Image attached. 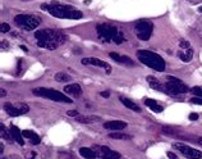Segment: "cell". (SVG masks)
Instances as JSON below:
<instances>
[{"mask_svg": "<svg viewBox=\"0 0 202 159\" xmlns=\"http://www.w3.org/2000/svg\"><path fill=\"white\" fill-rule=\"evenodd\" d=\"M164 87H165L166 94H170V95L187 94L189 91L188 86L174 76H166V82L164 85Z\"/></svg>", "mask_w": 202, "mask_h": 159, "instance_id": "6", "label": "cell"}, {"mask_svg": "<svg viewBox=\"0 0 202 159\" xmlns=\"http://www.w3.org/2000/svg\"><path fill=\"white\" fill-rule=\"evenodd\" d=\"M4 110L7 112L8 115L10 117H18V115H22L28 113L30 108H28L27 104H12V103H5L4 104Z\"/></svg>", "mask_w": 202, "mask_h": 159, "instance_id": "9", "label": "cell"}, {"mask_svg": "<svg viewBox=\"0 0 202 159\" xmlns=\"http://www.w3.org/2000/svg\"><path fill=\"white\" fill-rule=\"evenodd\" d=\"M198 141H199V144L202 145V137H199V140H198Z\"/></svg>", "mask_w": 202, "mask_h": 159, "instance_id": "40", "label": "cell"}, {"mask_svg": "<svg viewBox=\"0 0 202 159\" xmlns=\"http://www.w3.org/2000/svg\"><path fill=\"white\" fill-rule=\"evenodd\" d=\"M76 121L79 123H93V122H97V121H100L99 117H96V115H77L76 117Z\"/></svg>", "mask_w": 202, "mask_h": 159, "instance_id": "19", "label": "cell"}, {"mask_svg": "<svg viewBox=\"0 0 202 159\" xmlns=\"http://www.w3.org/2000/svg\"><path fill=\"white\" fill-rule=\"evenodd\" d=\"M41 9L49 12L51 15L61 19H81L83 17V13L78 9H74L72 5H63L59 3H53V4H42Z\"/></svg>", "mask_w": 202, "mask_h": 159, "instance_id": "2", "label": "cell"}, {"mask_svg": "<svg viewBox=\"0 0 202 159\" xmlns=\"http://www.w3.org/2000/svg\"><path fill=\"white\" fill-rule=\"evenodd\" d=\"M109 55H110V58H111V59H114L115 62H118V63H120V58H122V55H119V54H118V53H114V51H113V53H110Z\"/></svg>", "mask_w": 202, "mask_h": 159, "instance_id": "29", "label": "cell"}, {"mask_svg": "<svg viewBox=\"0 0 202 159\" xmlns=\"http://www.w3.org/2000/svg\"><path fill=\"white\" fill-rule=\"evenodd\" d=\"M178 58L180 59L182 62H184V63H188V62H191V60H192V59L189 58V56L187 55V54L184 53V51H182V50H179V51H178Z\"/></svg>", "mask_w": 202, "mask_h": 159, "instance_id": "24", "label": "cell"}, {"mask_svg": "<svg viewBox=\"0 0 202 159\" xmlns=\"http://www.w3.org/2000/svg\"><path fill=\"white\" fill-rule=\"evenodd\" d=\"M146 80H147V83L150 85L151 89L157 90V91H164V92H165V87H164V85L161 83V82L159 81L156 77H153V76H147V77H146Z\"/></svg>", "mask_w": 202, "mask_h": 159, "instance_id": "14", "label": "cell"}, {"mask_svg": "<svg viewBox=\"0 0 202 159\" xmlns=\"http://www.w3.org/2000/svg\"><path fill=\"white\" fill-rule=\"evenodd\" d=\"M20 49H22L23 51H27V48H26V46H23V45H20Z\"/></svg>", "mask_w": 202, "mask_h": 159, "instance_id": "38", "label": "cell"}, {"mask_svg": "<svg viewBox=\"0 0 202 159\" xmlns=\"http://www.w3.org/2000/svg\"><path fill=\"white\" fill-rule=\"evenodd\" d=\"M96 31L99 33V37L105 42H115L122 44L125 41V36L118 27L107 23H101L96 26Z\"/></svg>", "mask_w": 202, "mask_h": 159, "instance_id": "3", "label": "cell"}, {"mask_svg": "<svg viewBox=\"0 0 202 159\" xmlns=\"http://www.w3.org/2000/svg\"><path fill=\"white\" fill-rule=\"evenodd\" d=\"M66 115H69V117H74V118H76L77 115H79V113H78V110L72 109V110H68V112H66Z\"/></svg>", "mask_w": 202, "mask_h": 159, "instance_id": "32", "label": "cell"}, {"mask_svg": "<svg viewBox=\"0 0 202 159\" xmlns=\"http://www.w3.org/2000/svg\"><path fill=\"white\" fill-rule=\"evenodd\" d=\"M64 91L66 92L68 95H72L74 97H78L82 95V87L79 86L78 83H70V85H66L64 87Z\"/></svg>", "mask_w": 202, "mask_h": 159, "instance_id": "13", "label": "cell"}, {"mask_svg": "<svg viewBox=\"0 0 202 159\" xmlns=\"http://www.w3.org/2000/svg\"><path fill=\"white\" fill-rule=\"evenodd\" d=\"M189 119L191 121H197L198 119V114H197V113H191V114H189Z\"/></svg>", "mask_w": 202, "mask_h": 159, "instance_id": "33", "label": "cell"}, {"mask_svg": "<svg viewBox=\"0 0 202 159\" xmlns=\"http://www.w3.org/2000/svg\"><path fill=\"white\" fill-rule=\"evenodd\" d=\"M119 100L122 101V104L123 105H125L127 108H129L130 110H134V112H137V113H139L141 112V108L138 107L136 103H133L132 100H129L128 97H124V96H119Z\"/></svg>", "mask_w": 202, "mask_h": 159, "instance_id": "17", "label": "cell"}, {"mask_svg": "<svg viewBox=\"0 0 202 159\" xmlns=\"http://www.w3.org/2000/svg\"><path fill=\"white\" fill-rule=\"evenodd\" d=\"M188 1H191V3H193V4H197V3L199 1V0H188Z\"/></svg>", "mask_w": 202, "mask_h": 159, "instance_id": "37", "label": "cell"}, {"mask_svg": "<svg viewBox=\"0 0 202 159\" xmlns=\"http://www.w3.org/2000/svg\"><path fill=\"white\" fill-rule=\"evenodd\" d=\"M145 104H146V107H148L151 110H153L155 113H161L164 110V108L161 107V105H159L157 103H156V100H153V99H146Z\"/></svg>", "mask_w": 202, "mask_h": 159, "instance_id": "18", "label": "cell"}, {"mask_svg": "<svg viewBox=\"0 0 202 159\" xmlns=\"http://www.w3.org/2000/svg\"><path fill=\"white\" fill-rule=\"evenodd\" d=\"M10 132H12L13 135V138H14V141H17L18 144H19L20 146L24 145V141H23V135H22V131H19V128L17 127V126L12 125L10 126Z\"/></svg>", "mask_w": 202, "mask_h": 159, "instance_id": "16", "label": "cell"}, {"mask_svg": "<svg viewBox=\"0 0 202 159\" xmlns=\"http://www.w3.org/2000/svg\"><path fill=\"white\" fill-rule=\"evenodd\" d=\"M127 127V123L123 121H109L104 123V128L109 131H120Z\"/></svg>", "mask_w": 202, "mask_h": 159, "instance_id": "12", "label": "cell"}, {"mask_svg": "<svg viewBox=\"0 0 202 159\" xmlns=\"http://www.w3.org/2000/svg\"><path fill=\"white\" fill-rule=\"evenodd\" d=\"M0 95H1V96H5V95H7V91H5V89H0Z\"/></svg>", "mask_w": 202, "mask_h": 159, "instance_id": "36", "label": "cell"}, {"mask_svg": "<svg viewBox=\"0 0 202 159\" xmlns=\"http://www.w3.org/2000/svg\"><path fill=\"white\" fill-rule=\"evenodd\" d=\"M152 30H153V25L150 21H138L134 26L136 35L142 41L150 40L151 35H152Z\"/></svg>", "mask_w": 202, "mask_h": 159, "instance_id": "8", "label": "cell"}, {"mask_svg": "<svg viewBox=\"0 0 202 159\" xmlns=\"http://www.w3.org/2000/svg\"><path fill=\"white\" fill-rule=\"evenodd\" d=\"M30 142L32 144V145H38V144L41 142V137L37 135V133H35V135L30 138Z\"/></svg>", "mask_w": 202, "mask_h": 159, "instance_id": "26", "label": "cell"}, {"mask_svg": "<svg viewBox=\"0 0 202 159\" xmlns=\"http://www.w3.org/2000/svg\"><path fill=\"white\" fill-rule=\"evenodd\" d=\"M79 154H81L83 158H86V159H95L97 156L96 151H93L92 149H89V148H81L79 149Z\"/></svg>", "mask_w": 202, "mask_h": 159, "instance_id": "20", "label": "cell"}, {"mask_svg": "<svg viewBox=\"0 0 202 159\" xmlns=\"http://www.w3.org/2000/svg\"><path fill=\"white\" fill-rule=\"evenodd\" d=\"M0 31H1L3 33L9 32V31H10V26L8 25V23H1V30H0Z\"/></svg>", "mask_w": 202, "mask_h": 159, "instance_id": "30", "label": "cell"}, {"mask_svg": "<svg viewBox=\"0 0 202 159\" xmlns=\"http://www.w3.org/2000/svg\"><path fill=\"white\" fill-rule=\"evenodd\" d=\"M36 42L40 48L49 49V50H55L59 45L65 42L66 36L63 32L51 28H43V30H37L35 32Z\"/></svg>", "mask_w": 202, "mask_h": 159, "instance_id": "1", "label": "cell"}, {"mask_svg": "<svg viewBox=\"0 0 202 159\" xmlns=\"http://www.w3.org/2000/svg\"><path fill=\"white\" fill-rule=\"evenodd\" d=\"M137 58L139 59L141 63H143L147 67H150L151 69H155V71H157V72L165 71V60H164L159 54L153 53V51L138 50L137 51Z\"/></svg>", "mask_w": 202, "mask_h": 159, "instance_id": "4", "label": "cell"}, {"mask_svg": "<svg viewBox=\"0 0 202 159\" xmlns=\"http://www.w3.org/2000/svg\"><path fill=\"white\" fill-rule=\"evenodd\" d=\"M166 155H168L169 159H178V156H176L174 153H171V151H168V153H166Z\"/></svg>", "mask_w": 202, "mask_h": 159, "instance_id": "34", "label": "cell"}, {"mask_svg": "<svg viewBox=\"0 0 202 159\" xmlns=\"http://www.w3.org/2000/svg\"><path fill=\"white\" fill-rule=\"evenodd\" d=\"M101 151H102V159H119L120 154L118 151H113L110 150L107 146H101Z\"/></svg>", "mask_w": 202, "mask_h": 159, "instance_id": "15", "label": "cell"}, {"mask_svg": "<svg viewBox=\"0 0 202 159\" xmlns=\"http://www.w3.org/2000/svg\"><path fill=\"white\" fill-rule=\"evenodd\" d=\"M14 23L24 31H32L41 23L40 17L32 14H18L14 17Z\"/></svg>", "mask_w": 202, "mask_h": 159, "instance_id": "5", "label": "cell"}, {"mask_svg": "<svg viewBox=\"0 0 202 159\" xmlns=\"http://www.w3.org/2000/svg\"><path fill=\"white\" fill-rule=\"evenodd\" d=\"M198 12H199V13H202V5H201V7L198 8Z\"/></svg>", "mask_w": 202, "mask_h": 159, "instance_id": "39", "label": "cell"}, {"mask_svg": "<svg viewBox=\"0 0 202 159\" xmlns=\"http://www.w3.org/2000/svg\"><path fill=\"white\" fill-rule=\"evenodd\" d=\"M3 159H10V158H3Z\"/></svg>", "mask_w": 202, "mask_h": 159, "instance_id": "42", "label": "cell"}, {"mask_svg": "<svg viewBox=\"0 0 202 159\" xmlns=\"http://www.w3.org/2000/svg\"><path fill=\"white\" fill-rule=\"evenodd\" d=\"M120 63L127 64V66H134V63L130 60V58H128V56H125V55H122V58H120Z\"/></svg>", "mask_w": 202, "mask_h": 159, "instance_id": "27", "label": "cell"}, {"mask_svg": "<svg viewBox=\"0 0 202 159\" xmlns=\"http://www.w3.org/2000/svg\"><path fill=\"white\" fill-rule=\"evenodd\" d=\"M191 101L193 103V104H197V105H202V97L199 96H196V97H192Z\"/></svg>", "mask_w": 202, "mask_h": 159, "instance_id": "31", "label": "cell"}, {"mask_svg": "<svg viewBox=\"0 0 202 159\" xmlns=\"http://www.w3.org/2000/svg\"><path fill=\"white\" fill-rule=\"evenodd\" d=\"M54 78H55V81H58V82H69L72 80V77L69 76V74L64 73V72H58V73L54 76Z\"/></svg>", "mask_w": 202, "mask_h": 159, "instance_id": "22", "label": "cell"}, {"mask_svg": "<svg viewBox=\"0 0 202 159\" xmlns=\"http://www.w3.org/2000/svg\"><path fill=\"white\" fill-rule=\"evenodd\" d=\"M100 95H101L102 97H109V96H110V92H109V91H102Z\"/></svg>", "mask_w": 202, "mask_h": 159, "instance_id": "35", "label": "cell"}, {"mask_svg": "<svg viewBox=\"0 0 202 159\" xmlns=\"http://www.w3.org/2000/svg\"><path fill=\"white\" fill-rule=\"evenodd\" d=\"M82 64H83V66L92 64V66H95V67H102V68L106 69V73L107 74L111 73V67H110L107 63L102 62L101 59H99V58H83V59H82Z\"/></svg>", "mask_w": 202, "mask_h": 159, "instance_id": "11", "label": "cell"}, {"mask_svg": "<svg viewBox=\"0 0 202 159\" xmlns=\"http://www.w3.org/2000/svg\"><path fill=\"white\" fill-rule=\"evenodd\" d=\"M179 46H180V49L187 50L188 48H191V44H189L186 38H180V40H179Z\"/></svg>", "mask_w": 202, "mask_h": 159, "instance_id": "25", "label": "cell"}, {"mask_svg": "<svg viewBox=\"0 0 202 159\" xmlns=\"http://www.w3.org/2000/svg\"><path fill=\"white\" fill-rule=\"evenodd\" d=\"M13 158H14V159H19L18 156H15V155H13Z\"/></svg>", "mask_w": 202, "mask_h": 159, "instance_id": "41", "label": "cell"}, {"mask_svg": "<svg viewBox=\"0 0 202 159\" xmlns=\"http://www.w3.org/2000/svg\"><path fill=\"white\" fill-rule=\"evenodd\" d=\"M33 95H37L41 97H47V99L53 100V101H58V103H72V100L68 96L63 94V92H59L54 89H45V87H37V89L32 90Z\"/></svg>", "mask_w": 202, "mask_h": 159, "instance_id": "7", "label": "cell"}, {"mask_svg": "<svg viewBox=\"0 0 202 159\" xmlns=\"http://www.w3.org/2000/svg\"><path fill=\"white\" fill-rule=\"evenodd\" d=\"M0 130H1V137L4 138V140H7L8 142H13V141H14V138H13V135H12V132H10V131H8L7 128H5V126L3 125H0Z\"/></svg>", "mask_w": 202, "mask_h": 159, "instance_id": "21", "label": "cell"}, {"mask_svg": "<svg viewBox=\"0 0 202 159\" xmlns=\"http://www.w3.org/2000/svg\"><path fill=\"white\" fill-rule=\"evenodd\" d=\"M192 92H193L196 96H199V97H202V86H194L193 89L191 90Z\"/></svg>", "mask_w": 202, "mask_h": 159, "instance_id": "28", "label": "cell"}, {"mask_svg": "<svg viewBox=\"0 0 202 159\" xmlns=\"http://www.w3.org/2000/svg\"><path fill=\"white\" fill-rule=\"evenodd\" d=\"M109 137L111 138H116V140H129V138H132V136L130 135H127V133H122V132H111L109 133Z\"/></svg>", "mask_w": 202, "mask_h": 159, "instance_id": "23", "label": "cell"}, {"mask_svg": "<svg viewBox=\"0 0 202 159\" xmlns=\"http://www.w3.org/2000/svg\"><path fill=\"white\" fill-rule=\"evenodd\" d=\"M173 146L188 159H201L202 158V151L197 150V149H193V148H189V146L184 145V144L175 142Z\"/></svg>", "mask_w": 202, "mask_h": 159, "instance_id": "10", "label": "cell"}]
</instances>
